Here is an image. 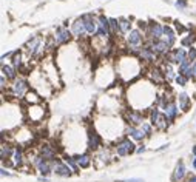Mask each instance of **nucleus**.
Wrapping results in <instances>:
<instances>
[{
	"mask_svg": "<svg viewBox=\"0 0 196 182\" xmlns=\"http://www.w3.org/2000/svg\"><path fill=\"white\" fill-rule=\"evenodd\" d=\"M153 85L154 83L151 80H138L128 88L127 99L133 110L142 111L147 108H153L156 105L158 93Z\"/></svg>",
	"mask_w": 196,
	"mask_h": 182,
	"instance_id": "obj_1",
	"label": "nucleus"
},
{
	"mask_svg": "<svg viewBox=\"0 0 196 182\" xmlns=\"http://www.w3.org/2000/svg\"><path fill=\"white\" fill-rule=\"evenodd\" d=\"M141 71H142V63H141V57L136 56H122L119 57L116 63V74L122 83H128L134 80Z\"/></svg>",
	"mask_w": 196,
	"mask_h": 182,
	"instance_id": "obj_2",
	"label": "nucleus"
},
{
	"mask_svg": "<svg viewBox=\"0 0 196 182\" xmlns=\"http://www.w3.org/2000/svg\"><path fill=\"white\" fill-rule=\"evenodd\" d=\"M150 122L154 128L158 130H167L168 128V117L165 113H162L159 110V106L154 105L153 108H150Z\"/></svg>",
	"mask_w": 196,
	"mask_h": 182,
	"instance_id": "obj_3",
	"label": "nucleus"
},
{
	"mask_svg": "<svg viewBox=\"0 0 196 182\" xmlns=\"http://www.w3.org/2000/svg\"><path fill=\"white\" fill-rule=\"evenodd\" d=\"M28 88H30V83H28V80H26L25 77H19L16 79L14 82L11 83V91L9 94L14 99H25L26 97V94H28Z\"/></svg>",
	"mask_w": 196,
	"mask_h": 182,
	"instance_id": "obj_4",
	"label": "nucleus"
},
{
	"mask_svg": "<svg viewBox=\"0 0 196 182\" xmlns=\"http://www.w3.org/2000/svg\"><path fill=\"white\" fill-rule=\"evenodd\" d=\"M127 46L133 53H139L144 48V36L141 34L139 29H131L130 34H127Z\"/></svg>",
	"mask_w": 196,
	"mask_h": 182,
	"instance_id": "obj_5",
	"label": "nucleus"
},
{
	"mask_svg": "<svg viewBox=\"0 0 196 182\" xmlns=\"http://www.w3.org/2000/svg\"><path fill=\"white\" fill-rule=\"evenodd\" d=\"M45 42H43V39L40 37V36H36V37H32L28 43H26V51H28V54L31 57H42L43 56V53H45Z\"/></svg>",
	"mask_w": 196,
	"mask_h": 182,
	"instance_id": "obj_6",
	"label": "nucleus"
},
{
	"mask_svg": "<svg viewBox=\"0 0 196 182\" xmlns=\"http://www.w3.org/2000/svg\"><path fill=\"white\" fill-rule=\"evenodd\" d=\"M111 36V28H110V19H107L105 16H99L97 17V34L102 42H107L108 37Z\"/></svg>",
	"mask_w": 196,
	"mask_h": 182,
	"instance_id": "obj_7",
	"label": "nucleus"
},
{
	"mask_svg": "<svg viewBox=\"0 0 196 182\" xmlns=\"http://www.w3.org/2000/svg\"><path fill=\"white\" fill-rule=\"evenodd\" d=\"M188 57V51L185 48H173L165 54V62H170L173 65H181Z\"/></svg>",
	"mask_w": 196,
	"mask_h": 182,
	"instance_id": "obj_8",
	"label": "nucleus"
},
{
	"mask_svg": "<svg viewBox=\"0 0 196 182\" xmlns=\"http://www.w3.org/2000/svg\"><path fill=\"white\" fill-rule=\"evenodd\" d=\"M147 37L150 40H161L164 39V26L158 22H150L145 28Z\"/></svg>",
	"mask_w": 196,
	"mask_h": 182,
	"instance_id": "obj_9",
	"label": "nucleus"
},
{
	"mask_svg": "<svg viewBox=\"0 0 196 182\" xmlns=\"http://www.w3.org/2000/svg\"><path fill=\"white\" fill-rule=\"evenodd\" d=\"M73 37V32L65 28V26H59V28H56V31H54L53 34V40L56 45H63V43H68L70 40Z\"/></svg>",
	"mask_w": 196,
	"mask_h": 182,
	"instance_id": "obj_10",
	"label": "nucleus"
},
{
	"mask_svg": "<svg viewBox=\"0 0 196 182\" xmlns=\"http://www.w3.org/2000/svg\"><path fill=\"white\" fill-rule=\"evenodd\" d=\"M43 116H45V106L42 104H36V105L28 106L30 122H40V120H43Z\"/></svg>",
	"mask_w": 196,
	"mask_h": 182,
	"instance_id": "obj_11",
	"label": "nucleus"
},
{
	"mask_svg": "<svg viewBox=\"0 0 196 182\" xmlns=\"http://www.w3.org/2000/svg\"><path fill=\"white\" fill-rule=\"evenodd\" d=\"M125 120L128 124H130L131 127H139V125H142L144 124V114L141 113L139 110H127L125 111Z\"/></svg>",
	"mask_w": 196,
	"mask_h": 182,
	"instance_id": "obj_12",
	"label": "nucleus"
},
{
	"mask_svg": "<svg viewBox=\"0 0 196 182\" xmlns=\"http://www.w3.org/2000/svg\"><path fill=\"white\" fill-rule=\"evenodd\" d=\"M82 20L85 23L86 34H88L90 37H96V34H97V19H94L91 14H84Z\"/></svg>",
	"mask_w": 196,
	"mask_h": 182,
	"instance_id": "obj_13",
	"label": "nucleus"
},
{
	"mask_svg": "<svg viewBox=\"0 0 196 182\" xmlns=\"http://www.w3.org/2000/svg\"><path fill=\"white\" fill-rule=\"evenodd\" d=\"M134 150H136V147H134V144L131 142L130 139H122L120 142L116 145V153L117 156H128L130 153H133Z\"/></svg>",
	"mask_w": 196,
	"mask_h": 182,
	"instance_id": "obj_14",
	"label": "nucleus"
},
{
	"mask_svg": "<svg viewBox=\"0 0 196 182\" xmlns=\"http://www.w3.org/2000/svg\"><path fill=\"white\" fill-rule=\"evenodd\" d=\"M71 32H73V36L76 37V39H84V37L86 36V29H85V23H84L82 17L76 19V20L73 22Z\"/></svg>",
	"mask_w": 196,
	"mask_h": 182,
	"instance_id": "obj_15",
	"label": "nucleus"
},
{
	"mask_svg": "<svg viewBox=\"0 0 196 182\" xmlns=\"http://www.w3.org/2000/svg\"><path fill=\"white\" fill-rule=\"evenodd\" d=\"M53 171L59 174V176H71V168L66 165V162H62V160H53Z\"/></svg>",
	"mask_w": 196,
	"mask_h": 182,
	"instance_id": "obj_16",
	"label": "nucleus"
},
{
	"mask_svg": "<svg viewBox=\"0 0 196 182\" xmlns=\"http://www.w3.org/2000/svg\"><path fill=\"white\" fill-rule=\"evenodd\" d=\"M102 145V139H100L99 133H96L94 130H90L88 131V147L91 150H97Z\"/></svg>",
	"mask_w": 196,
	"mask_h": 182,
	"instance_id": "obj_17",
	"label": "nucleus"
},
{
	"mask_svg": "<svg viewBox=\"0 0 196 182\" xmlns=\"http://www.w3.org/2000/svg\"><path fill=\"white\" fill-rule=\"evenodd\" d=\"M139 57L142 59V60H147V62H156L158 54H156V53H154L148 45H145L144 48L139 51Z\"/></svg>",
	"mask_w": 196,
	"mask_h": 182,
	"instance_id": "obj_18",
	"label": "nucleus"
},
{
	"mask_svg": "<svg viewBox=\"0 0 196 182\" xmlns=\"http://www.w3.org/2000/svg\"><path fill=\"white\" fill-rule=\"evenodd\" d=\"M178 106L181 108V111H188V108L192 106V100H190V96L187 93H179L178 94Z\"/></svg>",
	"mask_w": 196,
	"mask_h": 182,
	"instance_id": "obj_19",
	"label": "nucleus"
},
{
	"mask_svg": "<svg viewBox=\"0 0 196 182\" xmlns=\"http://www.w3.org/2000/svg\"><path fill=\"white\" fill-rule=\"evenodd\" d=\"M164 113L167 114L168 120H170V122H173V120L178 117V113H179V106H178V104L174 102V100H172V102L168 104V106L164 110Z\"/></svg>",
	"mask_w": 196,
	"mask_h": 182,
	"instance_id": "obj_20",
	"label": "nucleus"
},
{
	"mask_svg": "<svg viewBox=\"0 0 196 182\" xmlns=\"http://www.w3.org/2000/svg\"><path fill=\"white\" fill-rule=\"evenodd\" d=\"M11 167H14V168H17V167H20L22 165V160H23V153H22V150H20L19 147H14V151H12V154H11Z\"/></svg>",
	"mask_w": 196,
	"mask_h": 182,
	"instance_id": "obj_21",
	"label": "nucleus"
},
{
	"mask_svg": "<svg viewBox=\"0 0 196 182\" xmlns=\"http://www.w3.org/2000/svg\"><path fill=\"white\" fill-rule=\"evenodd\" d=\"M164 40L170 48L174 45V42H176V32L173 31L172 26H164Z\"/></svg>",
	"mask_w": 196,
	"mask_h": 182,
	"instance_id": "obj_22",
	"label": "nucleus"
},
{
	"mask_svg": "<svg viewBox=\"0 0 196 182\" xmlns=\"http://www.w3.org/2000/svg\"><path fill=\"white\" fill-rule=\"evenodd\" d=\"M17 73H19V71H17L12 65H5V63H2V74H3L6 79L16 80V79H17Z\"/></svg>",
	"mask_w": 196,
	"mask_h": 182,
	"instance_id": "obj_23",
	"label": "nucleus"
},
{
	"mask_svg": "<svg viewBox=\"0 0 196 182\" xmlns=\"http://www.w3.org/2000/svg\"><path fill=\"white\" fill-rule=\"evenodd\" d=\"M162 71H164V76H165V80L167 82H172V80L176 79L178 74H174V68H173V63L170 62H165L164 66H162Z\"/></svg>",
	"mask_w": 196,
	"mask_h": 182,
	"instance_id": "obj_24",
	"label": "nucleus"
},
{
	"mask_svg": "<svg viewBox=\"0 0 196 182\" xmlns=\"http://www.w3.org/2000/svg\"><path fill=\"white\" fill-rule=\"evenodd\" d=\"M40 156L46 160H54V158H56V148L51 145H43L42 151H40Z\"/></svg>",
	"mask_w": 196,
	"mask_h": 182,
	"instance_id": "obj_25",
	"label": "nucleus"
},
{
	"mask_svg": "<svg viewBox=\"0 0 196 182\" xmlns=\"http://www.w3.org/2000/svg\"><path fill=\"white\" fill-rule=\"evenodd\" d=\"M127 134H128V136H131L134 140H142L145 137V133L142 130H139L138 127H128L127 128Z\"/></svg>",
	"mask_w": 196,
	"mask_h": 182,
	"instance_id": "obj_26",
	"label": "nucleus"
},
{
	"mask_svg": "<svg viewBox=\"0 0 196 182\" xmlns=\"http://www.w3.org/2000/svg\"><path fill=\"white\" fill-rule=\"evenodd\" d=\"M42 97H43V96H39L36 91H28L25 100H26L30 105H36V104H42Z\"/></svg>",
	"mask_w": 196,
	"mask_h": 182,
	"instance_id": "obj_27",
	"label": "nucleus"
},
{
	"mask_svg": "<svg viewBox=\"0 0 196 182\" xmlns=\"http://www.w3.org/2000/svg\"><path fill=\"white\" fill-rule=\"evenodd\" d=\"M131 22L128 19H119V32L120 34H130Z\"/></svg>",
	"mask_w": 196,
	"mask_h": 182,
	"instance_id": "obj_28",
	"label": "nucleus"
},
{
	"mask_svg": "<svg viewBox=\"0 0 196 182\" xmlns=\"http://www.w3.org/2000/svg\"><path fill=\"white\" fill-rule=\"evenodd\" d=\"M74 159H76V162L80 168H88L91 165V158L88 154H80V156H76Z\"/></svg>",
	"mask_w": 196,
	"mask_h": 182,
	"instance_id": "obj_29",
	"label": "nucleus"
},
{
	"mask_svg": "<svg viewBox=\"0 0 196 182\" xmlns=\"http://www.w3.org/2000/svg\"><path fill=\"white\" fill-rule=\"evenodd\" d=\"M12 66L17 70V71H20L22 70V63H23V59H22V53L20 51H16V53H12Z\"/></svg>",
	"mask_w": 196,
	"mask_h": 182,
	"instance_id": "obj_30",
	"label": "nucleus"
},
{
	"mask_svg": "<svg viewBox=\"0 0 196 182\" xmlns=\"http://www.w3.org/2000/svg\"><path fill=\"white\" fill-rule=\"evenodd\" d=\"M184 176H185V167H184V164H182V162H179V164L176 165V168H174L173 179L178 182V181H181V179H184Z\"/></svg>",
	"mask_w": 196,
	"mask_h": 182,
	"instance_id": "obj_31",
	"label": "nucleus"
},
{
	"mask_svg": "<svg viewBox=\"0 0 196 182\" xmlns=\"http://www.w3.org/2000/svg\"><path fill=\"white\" fill-rule=\"evenodd\" d=\"M12 151H14V148H11L9 145H6V144H2V160H3V162H5V159L11 158Z\"/></svg>",
	"mask_w": 196,
	"mask_h": 182,
	"instance_id": "obj_32",
	"label": "nucleus"
},
{
	"mask_svg": "<svg viewBox=\"0 0 196 182\" xmlns=\"http://www.w3.org/2000/svg\"><path fill=\"white\" fill-rule=\"evenodd\" d=\"M63 162H66V165H68L74 173H77V171H79V168H80V167L77 165V162H76V159H74V158H68V156H66Z\"/></svg>",
	"mask_w": 196,
	"mask_h": 182,
	"instance_id": "obj_33",
	"label": "nucleus"
},
{
	"mask_svg": "<svg viewBox=\"0 0 196 182\" xmlns=\"http://www.w3.org/2000/svg\"><path fill=\"white\" fill-rule=\"evenodd\" d=\"M193 43H195V36H193V34H187L184 39L181 40V45L185 46V48H192Z\"/></svg>",
	"mask_w": 196,
	"mask_h": 182,
	"instance_id": "obj_34",
	"label": "nucleus"
},
{
	"mask_svg": "<svg viewBox=\"0 0 196 182\" xmlns=\"http://www.w3.org/2000/svg\"><path fill=\"white\" fill-rule=\"evenodd\" d=\"M110 28H111V34H117L119 32V20L116 19H110Z\"/></svg>",
	"mask_w": 196,
	"mask_h": 182,
	"instance_id": "obj_35",
	"label": "nucleus"
},
{
	"mask_svg": "<svg viewBox=\"0 0 196 182\" xmlns=\"http://www.w3.org/2000/svg\"><path fill=\"white\" fill-rule=\"evenodd\" d=\"M174 82H176L179 86H185V85H187V82H188V77H187V76H184V74H178L176 79H174Z\"/></svg>",
	"mask_w": 196,
	"mask_h": 182,
	"instance_id": "obj_36",
	"label": "nucleus"
},
{
	"mask_svg": "<svg viewBox=\"0 0 196 182\" xmlns=\"http://www.w3.org/2000/svg\"><path fill=\"white\" fill-rule=\"evenodd\" d=\"M141 127H142V128H141V130H142L144 133H145V136H150V134H151V125L150 124H142V125H141Z\"/></svg>",
	"mask_w": 196,
	"mask_h": 182,
	"instance_id": "obj_37",
	"label": "nucleus"
},
{
	"mask_svg": "<svg viewBox=\"0 0 196 182\" xmlns=\"http://www.w3.org/2000/svg\"><path fill=\"white\" fill-rule=\"evenodd\" d=\"M188 59L192 60V62H196V48L192 46L190 50H188Z\"/></svg>",
	"mask_w": 196,
	"mask_h": 182,
	"instance_id": "obj_38",
	"label": "nucleus"
},
{
	"mask_svg": "<svg viewBox=\"0 0 196 182\" xmlns=\"http://www.w3.org/2000/svg\"><path fill=\"white\" fill-rule=\"evenodd\" d=\"M185 5H187V0H176V8L184 9V8H185Z\"/></svg>",
	"mask_w": 196,
	"mask_h": 182,
	"instance_id": "obj_39",
	"label": "nucleus"
},
{
	"mask_svg": "<svg viewBox=\"0 0 196 182\" xmlns=\"http://www.w3.org/2000/svg\"><path fill=\"white\" fill-rule=\"evenodd\" d=\"M192 77L196 80V62H193V65H192Z\"/></svg>",
	"mask_w": 196,
	"mask_h": 182,
	"instance_id": "obj_40",
	"label": "nucleus"
},
{
	"mask_svg": "<svg viewBox=\"0 0 196 182\" xmlns=\"http://www.w3.org/2000/svg\"><path fill=\"white\" fill-rule=\"evenodd\" d=\"M120 182H144L142 179H136V178H133V179H125V181H120Z\"/></svg>",
	"mask_w": 196,
	"mask_h": 182,
	"instance_id": "obj_41",
	"label": "nucleus"
},
{
	"mask_svg": "<svg viewBox=\"0 0 196 182\" xmlns=\"http://www.w3.org/2000/svg\"><path fill=\"white\" fill-rule=\"evenodd\" d=\"M188 182H196V176H192L190 179H188Z\"/></svg>",
	"mask_w": 196,
	"mask_h": 182,
	"instance_id": "obj_42",
	"label": "nucleus"
},
{
	"mask_svg": "<svg viewBox=\"0 0 196 182\" xmlns=\"http://www.w3.org/2000/svg\"><path fill=\"white\" fill-rule=\"evenodd\" d=\"M193 168H195V170H196V158L193 159Z\"/></svg>",
	"mask_w": 196,
	"mask_h": 182,
	"instance_id": "obj_43",
	"label": "nucleus"
},
{
	"mask_svg": "<svg viewBox=\"0 0 196 182\" xmlns=\"http://www.w3.org/2000/svg\"><path fill=\"white\" fill-rule=\"evenodd\" d=\"M192 151H193V154H195V158H196V145L193 147V150H192Z\"/></svg>",
	"mask_w": 196,
	"mask_h": 182,
	"instance_id": "obj_44",
	"label": "nucleus"
}]
</instances>
